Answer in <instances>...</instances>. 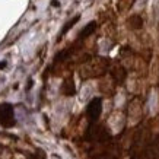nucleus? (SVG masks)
Returning a JSON list of instances; mask_svg holds the SVG:
<instances>
[{"label": "nucleus", "instance_id": "1", "mask_svg": "<svg viewBox=\"0 0 159 159\" xmlns=\"http://www.w3.org/2000/svg\"><path fill=\"white\" fill-rule=\"evenodd\" d=\"M110 69V60L105 57L91 58L88 63H85L80 69V77L82 79H95L101 77Z\"/></svg>", "mask_w": 159, "mask_h": 159}, {"label": "nucleus", "instance_id": "2", "mask_svg": "<svg viewBox=\"0 0 159 159\" xmlns=\"http://www.w3.org/2000/svg\"><path fill=\"white\" fill-rule=\"evenodd\" d=\"M85 139L91 143H97V145H105V143H110L111 140V133L108 131L105 125L102 124H89L86 130V134H85Z\"/></svg>", "mask_w": 159, "mask_h": 159}, {"label": "nucleus", "instance_id": "3", "mask_svg": "<svg viewBox=\"0 0 159 159\" xmlns=\"http://www.w3.org/2000/svg\"><path fill=\"white\" fill-rule=\"evenodd\" d=\"M102 112V101L101 98H93L86 107V116L89 120V124H95Z\"/></svg>", "mask_w": 159, "mask_h": 159}, {"label": "nucleus", "instance_id": "4", "mask_svg": "<svg viewBox=\"0 0 159 159\" xmlns=\"http://www.w3.org/2000/svg\"><path fill=\"white\" fill-rule=\"evenodd\" d=\"M0 124L6 129L15 125L13 107L10 104H0Z\"/></svg>", "mask_w": 159, "mask_h": 159}, {"label": "nucleus", "instance_id": "5", "mask_svg": "<svg viewBox=\"0 0 159 159\" xmlns=\"http://www.w3.org/2000/svg\"><path fill=\"white\" fill-rule=\"evenodd\" d=\"M95 159H120V152L116 145H108V148L95 155Z\"/></svg>", "mask_w": 159, "mask_h": 159}, {"label": "nucleus", "instance_id": "6", "mask_svg": "<svg viewBox=\"0 0 159 159\" xmlns=\"http://www.w3.org/2000/svg\"><path fill=\"white\" fill-rule=\"evenodd\" d=\"M111 77L114 79V82L117 85H121V83L125 80V77H127V72H125V69L121 66V64H114L112 67H111Z\"/></svg>", "mask_w": 159, "mask_h": 159}, {"label": "nucleus", "instance_id": "7", "mask_svg": "<svg viewBox=\"0 0 159 159\" xmlns=\"http://www.w3.org/2000/svg\"><path fill=\"white\" fill-rule=\"evenodd\" d=\"M61 93L66 95V97H73L76 93V86H75V82H73L72 77H67L61 85Z\"/></svg>", "mask_w": 159, "mask_h": 159}, {"label": "nucleus", "instance_id": "8", "mask_svg": "<svg viewBox=\"0 0 159 159\" xmlns=\"http://www.w3.org/2000/svg\"><path fill=\"white\" fill-rule=\"evenodd\" d=\"M95 29H97V22H89V24L85 26V28L80 31V34H79V38H77V41H80L82 43L83 39H86L89 35H92L93 32H95Z\"/></svg>", "mask_w": 159, "mask_h": 159}, {"label": "nucleus", "instance_id": "9", "mask_svg": "<svg viewBox=\"0 0 159 159\" xmlns=\"http://www.w3.org/2000/svg\"><path fill=\"white\" fill-rule=\"evenodd\" d=\"M127 24H129V26H130L131 29H140L143 26V18H142L140 15H133V16L129 18Z\"/></svg>", "mask_w": 159, "mask_h": 159}, {"label": "nucleus", "instance_id": "10", "mask_svg": "<svg viewBox=\"0 0 159 159\" xmlns=\"http://www.w3.org/2000/svg\"><path fill=\"white\" fill-rule=\"evenodd\" d=\"M136 0H118L117 2V9L118 12H127V10H130L134 5Z\"/></svg>", "mask_w": 159, "mask_h": 159}, {"label": "nucleus", "instance_id": "11", "mask_svg": "<svg viewBox=\"0 0 159 159\" xmlns=\"http://www.w3.org/2000/svg\"><path fill=\"white\" fill-rule=\"evenodd\" d=\"M79 19H80V16L77 15V16H75V18H73L72 20H69L67 24H66V26H64V28L61 29V32H60V35H58V41H60V39H61L63 37H64V35L67 34V31H69V29H70V28H72L73 25L76 24V22H77V20H79Z\"/></svg>", "mask_w": 159, "mask_h": 159}, {"label": "nucleus", "instance_id": "12", "mask_svg": "<svg viewBox=\"0 0 159 159\" xmlns=\"http://www.w3.org/2000/svg\"><path fill=\"white\" fill-rule=\"evenodd\" d=\"M130 159H143V153L142 152H134V153H131Z\"/></svg>", "mask_w": 159, "mask_h": 159}, {"label": "nucleus", "instance_id": "13", "mask_svg": "<svg viewBox=\"0 0 159 159\" xmlns=\"http://www.w3.org/2000/svg\"><path fill=\"white\" fill-rule=\"evenodd\" d=\"M6 67V61H0V69Z\"/></svg>", "mask_w": 159, "mask_h": 159}]
</instances>
